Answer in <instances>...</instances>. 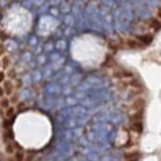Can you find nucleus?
<instances>
[{
	"instance_id": "f03ea898",
	"label": "nucleus",
	"mask_w": 161,
	"mask_h": 161,
	"mask_svg": "<svg viewBox=\"0 0 161 161\" xmlns=\"http://www.w3.org/2000/svg\"><path fill=\"white\" fill-rule=\"evenodd\" d=\"M154 19H156L159 22H161V5H159L154 11Z\"/></svg>"
},
{
	"instance_id": "f257e3e1",
	"label": "nucleus",
	"mask_w": 161,
	"mask_h": 161,
	"mask_svg": "<svg viewBox=\"0 0 161 161\" xmlns=\"http://www.w3.org/2000/svg\"><path fill=\"white\" fill-rule=\"evenodd\" d=\"M4 28L14 35L26 31L30 25V14L19 5L10 6L3 18Z\"/></svg>"
}]
</instances>
